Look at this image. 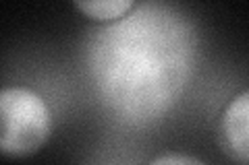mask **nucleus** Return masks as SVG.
I'll return each mask as SVG.
<instances>
[{
	"label": "nucleus",
	"instance_id": "nucleus-1",
	"mask_svg": "<svg viewBox=\"0 0 249 165\" xmlns=\"http://www.w3.org/2000/svg\"><path fill=\"white\" fill-rule=\"evenodd\" d=\"M196 50V29L177 6L142 2L93 31L85 62L104 104L123 120L145 124L181 97Z\"/></svg>",
	"mask_w": 249,
	"mask_h": 165
},
{
	"label": "nucleus",
	"instance_id": "nucleus-2",
	"mask_svg": "<svg viewBox=\"0 0 249 165\" xmlns=\"http://www.w3.org/2000/svg\"><path fill=\"white\" fill-rule=\"evenodd\" d=\"M52 116L40 93L29 87H4L0 93V151L25 157L50 136Z\"/></svg>",
	"mask_w": 249,
	"mask_h": 165
},
{
	"label": "nucleus",
	"instance_id": "nucleus-3",
	"mask_svg": "<svg viewBox=\"0 0 249 165\" xmlns=\"http://www.w3.org/2000/svg\"><path fill=\"white\" fill-rule=\"evenodd\" d=\"M220 143L231 157L249 163V91L239 93L220 118Z\"/></svg>",
	"mask_w": 249,
	"mask_h": 165
},
{
	"label": "nucleus",
	"instance_id": "nucleus-4",
	"mask_svg": "<svg viewBox=\"0 0 249 165\" xmlns=\"http://www.w3.org/2000/svg\"><path fill=\"white\" fill-rule=\"evenodd\" d=\"M75 6L96 21H119L135 6L133 0H77Z\"/></svg>",
	"mask_w": 249,
	"mask_h": 165
},
{
	"label": "nucleus",
	"instance_id": "nucleus-5",
	"mask_svg": "<svg viewBox=\"0 0 249 165\" xmlns=\"http://www.w3.org/2000/svg\"><path fill=\"white\" fill-rule=\"evenodd\" d=\"M147 165H206L204 161H199L197 157H191V155H185V153H164L160 157L152 159Z\"/></svg>",
	"mask_w": 249,
	"mask_h": 165
}]
</instances>
